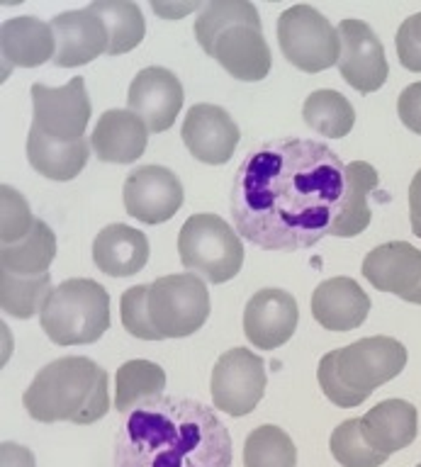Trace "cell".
I'll use <instances>...</instances> for the list:
<instances>
[{
	"mask_svg": "<svg viewBox=\"0 0 421 467\" xmlns=\"http://www.w3.org/2000/svg\"><path fill=\"white\" fill-rule=\"evenodd\" d=\"M346 197V166L314 139L258 146L237 171L232 219L263 251L312 248L332 234Z\"/></svg>",
	"mask_w": 421,
	"mask_h": 467,
	"instance_id": "obj_1",
	"label": "cell"
},
{
	"mask_svg": "<svg viewBox=\"0 0 421 467\" xmlns=\"http://www.w3.org/2000/svg\"><path fill=\"white\" fill-rule=\"evenodd\" d=\"M115 467H232V436L200 401L159 394L120 426Z\"/></svg>",
	"mask_w": 421,
	"mask_h": 467,
	"instance_id": "obj_2",
	"label": "cell"
},
{
	"mask_svg": "<svg viewBox=\"0 0 421 467\" xmlns=\"http://www.w3.org/2000/svg\"><path fill=\"white\" fill-rule=\"evenodd\" d=\"M35 421H68L76 426L100 421L110 409L108 372L83 356L58 358L37 372L22 394Z\"/></svg>",
	"mask_w": 421,
	"mask_h": 467,
	"instance_id": "obj_3",
	"label": "cell"
},
{
	"mask_svg": "<svg viewBox=\"0 0 421 467\" xmlns=\"http://www.w3.org/2000/svg\"><path fill=\"white\" fill-rule=\"evenodd\" d=\"M197 44L232 78L256 83L270 71V49L261 17L248 0H210L195 20Z\"/></svg>",
	"mask_w": 421,
	"mask_h": 467,
	"instance_id": "obj_4",
	"label": "cell"
},
{
	"mask_svg": "<svg viewBox=\"0 0 421 467\" xmlns=\"http://www.w3.org/2000/svg\"><path fill=\"white\" fill-rule=\"evenodd\" d=\"M407 348L393 336H368L346 348L329 350L320 360L321 392L342 409L361 407L380 385L405 370Z\"/></svg>",
	"mask_w": 421,
	"mask_h": 467,
	"instance_id": "obj_5",
	"label": "cell"
},
{
	"mask_svg": "<svg viewBox=\"0 0 421 467\" xmlns=\"http://www.w3.org/2000/svg\"><path fill=\"white\" fill-rule=\"evenodd\" d=\"M44 334L57 346H86L110 328V295L100 283L73 277L51 290L39 312Z\"/></svg>",
	"mask_w": 421,
	"mask_h": 467,
	"instance_id": "obj_6",
	"label": "cell"
},
{
	"mask_svg": "<svg viewBox=\"0 0 421 467\" xmlns=\"http://www.w3.org/2000/svg\"><path fill=\"white\" fill-rule=\"evenodd\" d=\"M181 263L212 285L229 283L244 265V244L239 234L217 214H193L178 234Z\"/></svg>",
	"mask_w": 421,
	"mask_h": 467,
	"instance_id": "obj_7",
	"label": "cell"
},
{
	"mask_svg": "<svg viewBox=\"0 0 421 467\" xmlns=\"http://www.w3.org/2000/svg\"><path fill=\"white\" fill-rule=\"evenodd\" d=\"M149 317L163 338H185L210 317V292L195 273L156 277L149 285Z\"/></svg>",
	"mask_w": 421,
	"mask_h": 467,
	"instance_id": "obj_8",
	"label": "cell"
},
{
	"mask_svg": "<svg viewBox=\"0 0 421 467\" xmlns=\"http://www.w3.org/2000/svg\"><path fill=\"white\" fill-rule=\"evenodd\" d=\"M278 44L283 57L305 73L327 71L339 64V29L312 5H292L278 17Z\"/></svg>",
	"mask_w": 421,
	"mask_h": 467,
	"instance_id": "obj_9",
	"label": "cell"
},
{
	"mask_svg": "<svg viewBox=\"0 0 421 467\" xmlns=\"http://www.w3.org/2000/svg\"><path fill=\"white\" fill-rule=\"evenodd\" d=\"M266 363L247 348H232L212 368V404L229 416L251 414L266 394Z\"/></svg>",
	"mask_w": 421,
	"mask_h": 467,
	"instance_id": "obj_10",
	"label": "cell"
},
{
	"mask_svg": "<svg viewBox=\"0 0 421 467\" xmlns=\"http://www.w3.org/2000/svg\"><path fill=\"white\" fill-rule=\"evenodd\" d=\"M32 105H35L32 130L61 144L86 139L83 134H86L93 108L86 93V80L80 76L68 80L64 88H47L42 83H35Z\"/></svg>",
	"mask_w": 421,
	"mask_h": 467,
	"instance_id": "obj_11",
	"label": "cell"
},
{
	"mask_svg": "<svg viewBox=\"0 0 421 467\" xmlns=\"http://www.w3.org/2000/svg\"><path fill=\"white\" fill-rule=\"evenodd\" d=\"M183 185L171 168H134L122 188L124 210L144 224H161L174 217L183 204Z\"/></svg>",
	"mask_w": 421,
	"mask_h": 467,
	"instance_id": "obj_12",
	"label": "cell"
},
{
	"mask_svg": "<svg viewBox=\"0 0 421 467\" xmlns=\"http://www.w3.org/2000/svg\"><path fill=\"white\" fill-rule=\"evenodd\" d=\"M339 39H342V57H339V71L351 88L358 93H375L385 86L387 66L385 47L373 32L371 25L363 20H342L339 25Z\"/></svg>",
	"mask_w": 421,
	"mask_h": 467,
	"instance_id": "obj_13",
	"label": "cell"
},
{
	"mask_svg": "<svg viewBox=\"0 0 421 467\" xmlns=\"http://www.w3.org/2000/svg\"><path fill=\"white\" fill-rule=\"evenodd\" d=\"M183 144L197 161L222 166L232 159L239 144V127L232 115L219 105L197 102L188 109L181 130Z\"/></svg>",
	"mask_w": 421,
	"mask_h": 467,
	"instance_id": "obj_14",
	"label": "cell"
},
{
	"mask_svg": "<svg viewBox=\"0 0 421 467\" xmlns=\"http://www.w3.org/2000/svg\"><path fill=\"white\" fill-rule=\"evenodd\" d=\"M363 277L380 292L421 305V251L407 241H387L363 261Z\"/></svg>",
	"mask_w": 421,
	"mask_h": 467,
	"instance_id": "obj_15",
	"label": "cell"
},
{
	"mask_svg": "<svg viewBox=\"0 0 421 467\" xmlns=\"http://www.w3.org/2000/svg\"><path fill=\"white\" fill-rule=\"evenodd\" d=\"M130 112L149 127V131H166L174 127L183 108V86L174 71L163 66H149L134 76L130 86Z\"/></svg>",
	"mask_w": 421,
	"mask_h": 467,
	"instance_id": "obj_16",
	"label": "cell"
},
{
	"mask_svg": "<svg viewBox=\"0 0 421 467\" xmlns=\"http://www.w3.org/2000/svg\"><path fill=\"white\" fill-rule=\"evenodd\" d=\"M298 302L290 292L266 287L248 299L244 312V334L256 348L276 350L292 338L298 328Z\"/></svg>",
	"mask_w": 421,
	"mask_h": 467,
	"instance_id": "obj_17",
	"label": "cell"
},
{
	"mask_svg": "<svg viewBox=\"0 0 421 467\" xmlns=\"http://www.w3.org/2000/svg\"><path fill=\"white\" fill-rule=\"evenodd\" d=\"M51 29H54V36H57L54 64L58 68L86 66L100 54H108L110 32L105 27V22L90 7L57 15L51 20Z\"/></svg>",
	"mask_w": 421,
	"mask_h": 467,
	"instance_id": "obj_18",
	"label": "cell"
},
{
	"mask_svg": "<svg viewBox=\"0 0 421 467\" xmlns=\"http://www.w3.org/2000/svg\"><path fill=\"white\" fill-rule=\"evenodd\" d=\"M0 57H3V76L13 68H37L54 61L57 57V36L49 22L22 15L3 22L0 27Z\"/></svg>",
	"mask_w": 421,
	"mask_h": 467,
	"instance_id": "obj_19",
	"label": "cell"
},
{
	"mask_svg": "<svg viewBox=\"0 0 421 467\" xmlns=\"http://www.w3.org/2000/svg\"><path fill=\"white\" fill-rule=\"evenodd\" d=\"M371 297L353 277H329L312 295V317L327 331H353L368 319Z\"/></svg>",
	"mask_w": 421,
	"mask_h": 467,
	"instance_id": "obj_20",
	"label": "cell"
},
{
	"mask_svg": "<svg viewBox=\"0 0 421 467\" xmlns=\"http://www.w3.org/2000/svg\"><path fill=\"white\" fill-rule=\"evenodd\" d=\"M149 127L130 109L102 112L90 137L95 156L102 163H134L146 151Z\"/></svg>",
	"mask_w": 421,
	"mask_h": 467,
	"instance_id": "obj_21",
	"label": "cell"
},
{
	"mask_svg": "<svg viewBox=\"0 0 421 467\" xmlns=\"http://www.w3.org/2000/svg\"><path fill=\"white\" fill-rule=\"evenodd\" d=\"M365 441L383 455H393L415 443L419 433V416L416 407L405 400H385L375 404L361 419Z\"/></svg>",
	"mask_w": 421,
	"mask_h": 467,
	"instance_id": "obj_22",
	"label": "cell"
},
{
	"mask_svg": "<svg viewBox=\"0 0 421 467\" xmlns=\"http://www.w3.org/2000/svg\"><path fill=\"white\" fill-rule=\"evenodd\" d=\"M93 261L105 275H137L149 263V239L134 226L110 224L95 236Z\"/></svg>",
	"mask_w": 421,
	"mask_h": 467,
	"instance_id": "obj_23",
	"label": "cell"
},
{
	"mask_svg": "<svg viewBox=\"0 0 421 467\" xmlns=\"http://www.w3.org/2000/svg\"><path fill=\"white\" fill-rule=\"evenodd\" d=\"M378 171L365 163V161H353L346 166V197H343V207L336 217L332 234L329 236H339V239H353L361 232L368 229L371 224V204L368 197L378 188Z\"/></svg>",
	"mask_w": 421,
	"mask_h": 467,
	"instance_id": "obj_24",
	"label": "cell"
},
{
	"mask_svg": "<svg viewBox=\"0 0 421 467\" xmlns=\"http://www.w3.org/2000/svg\"><path fill=\"white\" fill-rule=\"evenodd\" d=\"M29 166L49 181H73L88 163V141L79 139L71 144L51 141L37 130H29L27 137Z\"/></svg>",
	"mask_w": 421,
	"mask_h": 467,
	"instance_id": "obj_25",
	"label": "cell"
},
{
	"mask_svg": "<svg viewBox=\"0 0 421 467\" xmlns=\"http://www.w3.org/2000/svg\"><path fill=\"white\" fill-rule=\"evenodd\" d=\"M57 255V236L47 222L37 219L32 232L13 246L0 248V270L13 275H47Z\"/></svg>",
	"mask_w": 421,
	"mask_h": 467,
	"instance_id": "obj_26",
	"label": "cell"
},
{
	"mask_svg": "<svg viewBox=\"0 0 421 467\" xmlns=\"http://www.w3.org/2000/svg\"><path fill=\"white\" fill-rule=\"evenodd\" d=\"M88 7L108 27L110 57L127 54V51L137 49L139 44H142L146 35V22L137 3H132V0H95Z\"/></svg>",
	"mask_w": 421,
	"mask_h": 467,
	"instance_id": "obj_27",
	"label": "cell"
},
{
	"mask_svg": "<svg viewBox=\"0 0 421 467\" xmlns=\"http://www.w3.org/2000/svg\"><path fill=\"white\" fill-rule=\"evenodd\" d=\"M166 389V372L152 360H127L115 375V409L127 414L142 401L159 397Z\"/></svg>",
	"mask_w": 421,
	"mask_h": 467,
	"instance_id": "obj_28",
	"label": "cell"
},
{
	"mask_svg": "<svg viewBox=\"0 0 421 467\" xmlns=\"http://www.w3.org/2000/svg\"><path fill=\"white\" fill-rule=\"evenodd\" d=\"M302 117L317 134L329 139L346 137L356 124V109L336 90H314L305 100Z\"/></svg>",
	"mask_w": 421,
	"mask_h": 467,
	"instance_id": "obj_29",
	"label": "cell"
},
{
	"mask_svg": "<svg viewBox=\"0 0 421 467\" xmlns=\"http://www.w3.org/2000/svg\"><path fill=\"white\" fill-rule=\"evenodd\" d=\"M51 295V273L47 275H13L0 270V306L15 319H29L42 312Z\"/></svg>",
	"mask_w": 421,
	"mask_h": 467,
	"instance_id": "obj_30",
	"label": "cell"
},
{
	"mask_svg": "<svg viewBox=\"0 0 421 467\" xmlns=\"http://www.w3.org/2000/svg\"><path fill=\"white\" fill-rule=\"evenodd\" d=\"M244 465L247 467H295L298 451L292 438L273 423H263L248 433L244 443Z\"/></svg>",
	"mask_w": 421,
	"mask_h": 467,
	"instance_id": "obj_31",
	"label": "cell"
},
{
	"mask_svg": "<svg viewBox=\"0 0 421 467\" xmlns=\"http://www.w3.org/2000/svg\"><path fill=\"white\" fill-rule=\"evenodd\" d=\"M329 448L342 467H380L387 460V455L378 452L365 441L361 419H349L336 426Z\"/></svg>",
	"mask_w": 421,
	"mask_h": 467,
	"instance_id": "obj_32",
	"label": "cell"
},
{
	"mask_svg": "<svg viewBox=\"0 0 421 467\" xmlns=\"http://www.w3.org/2000/svg\"><path fill=\"white\" fill-rule=\"evenodd\" d=\"M37 219L32 217L27 200L10 185L0 188V241L3 246L20 244L35 226Z\"/></svg>",
	"mask_w": 421,
	"mask_h": 467,
	"instance_id": "obj_33",
	"label": "cell"
},
{
	"mask_svg": "<svg viewBox=\"0 0 421 467\" xmlns=\"http://www.w3.org/2000/svg\"><path fill=\"white\" fill-rule=\"evenodd\" d=\"M120 314H122L124 328L134 338L161 341L159 331L153 328L152 317H149V285H134L130 290H124L120 299Z\"/></svg>",
	"mask_w": 421,
	"mask_h": 467,
	"instance_id": "obj_34",
	"label": "cell"
},
{
	"mask_svg": "<svg viewBox=\"0 0 421 467\" xmlns=\"http://www.w3.org/2000/svg\"><path fill=\"white\" fill-rule=\"evenodd\" d=\"M397 44V57L407 71L421 73V13L412 15L402 22L395 36Z\"/></svg>",
	"mask_w": 421,
	"mask_h": 467,
	"instance_id": "obj_35",
	"label": "cell"
},
{
	"mask_svg": "<svg viewBox=\"0 0 421 467\" xmlns=\"http://www.w3.org/2000/svg\"><path fill=\"white\" fill-rule=\"evenodd\" d=\"M397 115L407 130L416 131L421 137V80L402 90L397 100Z\"/></svg>",
	"mask_w": 421,
	"mask_h": 467,
	"instance_id": "obj_36",
	"label": "cell"
},
{
	"mask_svg": "<svg viewBox=\"0 0 421 467\" xmlns=\"http://www.w3.org/2000/svg\"><path fill=\"white\" fill-rule=\"evenodd\" d=\"M0 467H37L35 452L5 441L0 445Z\"/></svg>",
	"mask_w": 421,
	"mask_h": 467,
	"instance_id": "obj_37",
	"label": "cell"
},
{
	"mask_svg": "<svg viewBox=\"0 0 421 467\" xmlns=\"http://www.w3.org/2000/svg\"><path fill=\"white\" fill-rule=\"evenodd\" d=\"M409 219H412V232L421 239V168L409 185Z\"/></svg>",
	"mask_w": 421,
	"mask_h": 467,
	"instance_id": "obj_38",
	"label": "cell"
},
{
	"mask_svg": "<svg viewBox=\"0 0 421 467\" xmlns=\"http://www.w3.org/2000/svg\"><path fill=\"white\" fill-rule=\"evenodd\" d=\"M203 5H197V3H188V5H166V7H161V5H153V10L161 15H181V13H190V10H200Z\"/></svg>",
	"mask_w": 421,
	"mask_h": 467,
	"instance_id": "obj_39",
	"label": "cell"
},
{
	"mask_svg": "<svg viewBox=\"0 0 421 467\" xmlns=\"http://www.w3.org/2000/svg\"><path fill=\"white\" fill-rule=\"evenodd\" d=\"M416 467H421V462H419V465H416Z\"/></svg>",
	"mask_w": 421,
	"mask_h": 467,
	"instance_id": "obj_40",
	"label": "cell"
}]
</instances>
